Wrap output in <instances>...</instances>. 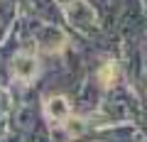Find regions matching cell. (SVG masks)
Here are the masks:
<instances>
[{
    "mask_svg": "<svg viewBox=\"0 0 147 142\" xmlns=\"http://www.w3.org/2000/svg\"><path fill=\"white\" fill-rule=\"evenodd\" d=\"M113 74H115V66H113V64L103 66V69H100V81H103L105 86H110V81H113Z\"/></svg>",
    "mask_w": 147,
    "mask_h": 142,
    "instance_id": "1",
    "label": "cell"
}]
</instances>
